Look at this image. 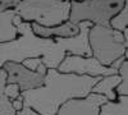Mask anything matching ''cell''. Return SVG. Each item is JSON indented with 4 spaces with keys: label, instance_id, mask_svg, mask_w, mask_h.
<instances>
[{
    "label": "cell",
    "instance_id": "8",
    "mask_svg": "<svg viewBox=\"0 0 128 115\" xmlns=\"http://www.w3.org/2000/svg\"><path fill=\"white\" fill-rule=\"evenodd\" d=\"M106 100L101 95L90 93L84 99H74L63 104L55 115H99V109ZM16 115H38L28 108H23Z\"/></svg>",
    "mask_w": 128,
    "mask_h": 115
},
{
    "label": "cell",
    "instance_id": "18",
    "mask_svg": "<svg viewBox=\"0 0 128 115\" xmlns=\"http://www.w3.org/2000/svg\"><path fill=\"white\" fill-rule=\"evenodd\" d=\"M42 64V60L40 59V58H35V59H26V60H23L22 61V65L23 67H26L28 70H36L40 65Z\"/></svg>",
    "mask_w": 128,
    "mask_h": 115
},
{
    "label": "cell",
    "instance_id": "17",
    "mask_svg": "<svg viewBox=\"0 0 128 115\" xmlns=\"http://www.w3.org/2000/svg\"><path fill=\"white\" fill-rule=\"evenodd\" d=\"M22 0H0V13L6 10H13Z\"/></svg>",
    "mask_w": 128,
    "mask_h": 115
},
{
    "label": "cell",
    "instance_id": "6",
    "mask_svg": "<svg viewBox=\"0 0 128 115\" xmlns=\"http://www.w3.org/2000/svg\"><path fill=\"white\" fill-rule=\"evenodd\" d=\"M2 69H4V72L6 73L5 85H10V83L18 85L20 92L41 87L44 85V78L48 70L44 64H41L36 70L32 72L23 67L22 63L14 61H5L2 65Z\"/></svg>",
    "mask_w": 128,
    "mask_h": 115
},
{
    "label": "cell",
    "instance_id": "4",
    "mask_svg": "<svg viewBox=\"0 0 128 115\" xmlns=\"http://www.w3.org/2000/svg\"><path fill=\"white\" fill-rule=\"evenodd\" d=\"M91 55L101 65L110 67L122 56L127 58L128 41L122 32H118L109 26H91L87 35Z\"/></svg>",
    "mask_w": 128,
    "mask_h": 115
},
{
    "label": "cell",
    "instance_id": "21",
    "mask_svg": "<svg viewBox=\"0 0 128 115\" xmlns=\"http://www.w3.org/2000/svg\"><path fill=\"white\" fill-rule=\"evenodd\" d=\"M62 1H68V3H72V1H84V0H62Z\"/></svg>",
    "mask_w": 128,
    "mask_h": 115
},
{
    "label": "cell",
    "instance_id": "19",
    "mask_svg": "<svg viewBox=\"0 0 128 115\" xmlns=\"http://www.w3.org/2000/svg\"><path fill=\"white\" fill-rule=\"evenodd\" d=\"M12 102V108H13V110L16 111V113H18V111H20L23 108H24V105H23V97L22 96H18L16 100H13V101H10Z\"/></svg>",
    "mask_w": 128,
    "mask_h": 115
},
{
    "label": "cell",
    "instance_id": "11",
    "mask_svg": "<svg viewBox=\"0 0 128 115\" xmlns=\"http://www.w3.org/2000/svg\"><path fill=\"white\" fill-rule=\"evenodd\" d=\"M14 15L16 14L13 10L0 13V44L12 41L17 37V28L13 23Z\"/></svg>",
    "mask_w": 128,
    "mask_h": 115
},
{
    "label": "cell",
    "instance_id": "2",
    "mask_svg": "<svg viewBox=\"0 0 128 115\" xmlns=\"http://www.w3.org/2000/svg\"><path fill=\"white\" fill-rule=\"evenodd\" d=\"M100 77L77 76L48 69L44 85L38 88L20 92L24 108L38 115H55L63 104L74 99L87 97Z\"/></svg>",
    "mask_w": 128,
    "mask_h": 115
},
{
    "label": "cell",
    "instance_id": "7",
    "mask_svg": "<svg viewBox=\"0 0 128 115\" xmlns=\"http://www.w3.org/2000/svg\"><path fill=\"white\" fill-rule=\"evenodd\" d=\"M59 73H70L77 76H88V77H106L118 74L110 67H104L94 56H77V55H66L63 61L59 64Z\"/></svg>",
    "mask_w": 128,
    "mask_h": 115
},
{
    "label": "cell",
    "instance_id": "5",
    "mask_svg": "<svg viewBox=\"0 0 128 115\" xmlns=\"http://www.w3.org/2000/svg\"><path fill=\"white\" fill-rule=\"evenodd\" d=\"M128 4V0H84L72 1L69 22L80 24L90 22L94 26H109V20Z\"/></svg>",
    "mask_w": 128,
    "mask_h": 115
},
{
    "label": "cell",
    "instance_id": "9",
    "mask_svg": "<svg viewBox=\"0 0 128 115\" xmlns=\"http://www.w3.org/2000/svg\"><path fill=\"white\" fill-rule=\"evenodd\" d=\"M32 32L44 38H70L80 33V26L73 24L69 20L55 27H41L36 23H31Z\"/></svg>",
    "mask_w": 128,
    "mask_h": 115
},
{
    "label": "cell",
    "instance_id": "15",
    "mask_svg": "<svg viewBox=\"0 0 128 115\" xmlns=\"http://www.w3.org/2000/svg\"><path fill=\"white\" fill-rule=\"evenodd\" d=\"M118 76L120 77V83L115 88L116 96H128V60L123 61L118 69Z\"/></svg>",
    "mask_w": 128,
    "mask_h": 115
},
{
    "label": "cell",
    "instance_id": "10",
    "mask_svg": "<svg viewBox=\"0 0 128 115\" xmlns=\"http://www.w3.org/2000/svg\"><path fill=\"white\" fill-rule=\"evenodd\" d=\"M120 83V77L118 74H113V76H106L101 77L98 83L92 87L91 93H96V95H101L104 96L108 101H115L116 100V93L115 88Z\"/></svg>",
    "mask_w": 128,
    "mask_h": 115
},
{
    "label": "cell",
    "instance_id": "13",
    "mask_svg": "<svg viewBox=\"0 0 128 115\" xmlns=\"http://www.w3.org/2000/svg\"><path fill=\"white\" fill-rule=\"evenodd\" d=\"M5 81H6V73L4 72V69L0 68V115H16L17 113L12 108V102L4 95Z\"/></svg>",
    "mask_w": 128,
    "mask_h": 115
},
{
    "label": "cell",
    "instance_id": "20",
    "mask_svg": "<svg viewBox=\"0 0 128 115\" xmlns=\"http://www.w3.org/2000/svg\"><path fill=\"white\" fill-rule=\"evenodd\" d=\"M126 60H127V58H126V56H122V58H119V59H116V60L113 63V64L110 65V68H112V69H114L115 72H118V69H119V68H120V65L123 64V61H126Z\"/></svg>",
    "mask_w": 128,
    "mask_h": 115
},
{
    "label": "cell",
    "instance_id": "1",
    "mask_svg": "<svg viewBox=\"0 0 128 115\" xmlns=\"http://www.w3.org/2000/svg\"><path fill=\"white\" fill-rule=\"evenodd\" d=\"M13 23L17 28V37L0 44V68L5 61L22 63L26 59L40 58L48 69H58L66 55L92 56L87 35L92 26L90 22L80 23V33L70 38H44L32 32L31 23L23 22L14 15Z\"/></svg>",
    "mask_w": 128,
    "mask_h": 115
},
{
    "label": "cell",
    "instance_id": "16",
    "mask_svg": "<svg viewBox=\"0 0 128 115\" xmlns=\"http://www.w3.org/2000/svg\"><path fill=\"white\" fill-rule=\"evenodd\" d=\"M4 95L9 101L16 100L19 95H20V90L18 85H14V83H10V85H5L4 87Z\"/></svg>",
    "mask_w": 128,
    "mask_h": 115
},
{
    "label": "cell",
    "instance_id": "12",
    "mask_svg": "<svg viewBox=\"0 0 128 115\" xmlns=\"http://www.w3.org/2000/svg\"><path fill=\"white\" fill-rule=\"evenodd\" d=\"M128 96H118L115 101H106L100 106L99 115H127Z\"/></svg>",
    "mask_w": 128,
    "mask_h": 115
},
{
    "label": "cell",
    "instance_id": "3",
    "mask_svg": "<svg viewBox=\"0 0 128 115\" xmlns=\"http://www.w3.org/2000/svg\"><path fill=\"white\" fill-rule=\"evenodd\" d=\"M13 12L23 22L55 27L69 19L70 3L62 0H22Z\"/></svg>",
    "mask_w": 128,
    "mask_h": 115
},
{
    "label": "cell",
    "instance_id": "14",
    "mask_svg": "<svg viewBox=\"0 0 128 115\" xmlns=\"http://www.w3.org/2000/svg\"><path fill=\"white\" fill-rule=\"evenodd\" d=\"M127 23H128V4H126L120 9V12L109 20V27L118 31V32H124L127 29Z\"/></svg>",
    "mask_w": 128,
    "mask_h": 115
}]
</instances>
